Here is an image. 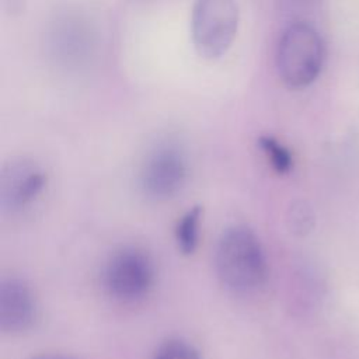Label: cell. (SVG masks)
Masks as SVG:
<instances>
[{"label": "cell", "instance_id": "7a4b0ae2", "mask_svg": "<svg viewBox=\"0 0 359 359\" xmlns=\"http://www.w3.org/2000/svg\"><path fill=\"white\" fill-rule=\"evenodd\" d=\"M215 266L222 283L237 293L255 292L268 276L264 247L247 226H233L223 231L216 247Z\"/></svg>", "mask_w": 359, "mask_h": 359}, {"label": "cell", "instance_id": "8fae6325", "mask_svg": "<svg viewBox=\"0 0 359 359\" xmlns=\"http://www.w3.org/2000/svg\"><path fill=\"white\" fill-rule=\"evenodd\" d=\"M154 359H201V356L192 344L172 338L158 346Z\"/></svg>", "mask_w": 359, "mask_h": 359}, {"label": "cell", "instance_id": "8992f818", "mask_svg": "<svg viewBox=\"0 0 359 359\" xmlns=\"http://www.w3.org/2000/svg\"><path fill=\"white\" fill-rule=\"evenodd\" d=\"M188 180V161L182 149L171 142L157 144L144 158L139 184L143 194L154 201L175 196Z\"/></svg>", "mask_w": 359, "mask_h": 359}, {"label": "cell", "instance_id": "5b68a950", "mask_svg": "<svg viewBox=\"0 0 359 359\" xmlns=\"http://www.w3.org/2000/svg\"><path fill=\"white\" fill-rule=\"evenodd\" d=\"M238 28L236 0H195L191 14V36L196 52L219 59L230 49Z\"/></svg>", "mask_w": 359, "mask_h": 359}, {"label": "cell", "instance_id": "7c38bea8", "mask_svg": "<svg viewBox=\"0 0 359 359\" xmlns=\"http://www.w3.org/2000/svg\"><path fill=\"white\" fill-rule=\"evenodd\" d=\"M31 359H72V358L62 356V355H38V356L31 358Z\"/></svg>", "mask_w": 359, "mask_h": 359}, {"label": "cell", "instance_id": "9c48e42d", "mask_svg": "<svg viewBox=\"0 0 359 359\" xmlns=\"http://www.w3.org/2000/svg\"><path fill=\"white\" fill-rule=\"evenodd\" d=\"M202 209L201 206H194L185 212L177 223L175 227V241L178 248L184 254H192L199 243V229H201Z\"/></svg>", "mask_w": 359, "mask_h": 359}, {"label": "cell", "instance_id": "ba28073f", "mask_svg": "<svg viewBox=\"0 0 359 359\" xmlns=\"http://www.w3.org/2000/svg\"><path fill=\"white\" fill-rule=\"evenodd\" d=\"M38 317V303L31 286L21 278L0 280V330L21 334L31 330Z\"/></svg>", "mask_w": 359, "mask_h": 359}, {"label": "cell", "instance_id": "277c9868", "mask_svg": "<svg viewBox=\"0 0 359 359\" xmlns=\"http://www.w3.org/2000/svg\"><path fill=\"white\" fill-rule=\"evenodd\" d=\"M156 282V266L142 248L123 247L105 262L101 283L105 293L116 302L133 303L144 299Z\"/></svg>", "mask_w": 359, "mask_h": 359}, {"label": "cell", "instance_id": "30bf717a", "mask_svg": "<svg viewBox=\"0 0 359 359\" xmlns=\"http://www.w3.org/2000/svg\"><path fill=\"white\" fill-rule=\"evenodd\" d=\"M258 144L265 154L266 160L269 161L271 167L278 174H286L293 167V157L287 147H285L282 143H279L272 136H261L258 139Z\"/></svg>", "mask_w": 359, "mask_h": 359}, {"label": "cell", "instance_id": "52a82bcc", "mask_svg": "<svg viewBox=\"0 0 359 359\" xmlns=\"http://www.w3.org/2000/svg\"><path fill=\"white\" fill-rule=\"evenodd\" d=\"M48 174L43 167L25 157L6 163L0 174V206L7 213L29 208L46 189Z\"/></svg>", "mask_w": 359, "mask_h": 359}, {"label": "cell", "instance_id": "6da1fadb", "mask_svg": "<svg viewBox=\"0 0 359 359\" xmlns=\"http://www.w3.org/2000/svg\"><path fill=\"white\" fill-rule=\"evenodd\" d=\"M48 62L65 74H81L94 66L100 34L93 20L77 10L56 13L43 32Z\"/></svg>", "mask_w": 359, "mask_h": 359}, {"label": "cell", "instance_id": "3957f363", "mask_svg": "<svg viewBox=\"0 0 359 359\" xmlns=\"http://www.w3.org/2000/svg\"><path fill=\"white\" fill-rule=\"evenodd\" d=\"M324 63V43L317 29L307 22L290 24L276 49V67L290 88H304L320 74Z\"/></svg>", "mask_w": 359, "mask_h": 359}]
</instances>
